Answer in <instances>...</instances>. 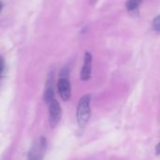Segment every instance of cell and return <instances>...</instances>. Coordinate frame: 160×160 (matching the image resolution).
<instances>
[{
    "mask_svg": "<svg viewBox=\"0 0 160 160\" xmlns=\"http://www.w3.org/2000/svg\"><path fill=\"white\" fill-rule=\"evenodd\" d=\"M92 63H93V57L92 54L89 52H86L84 54V62L83 66L81 70V80L82 81H88L91 77L92 73Z\"/></svg>",
    "mask_w": 160,
    "mask_h": 160,
    "instance_id": "5",
    "label": "cell"
},
{
    "mask_svg": "<svg viewBox=\"0 0 160 160\" xmlns=\"http://www.w3.org/2000/svg\"><path fill=\"white\" fill-rule=\"evenodd\" d=\"M153 28L155 31L160 32V14L157 16L153 21Z\"/></svg>",
    "mask_w": 160,
    "mask_h": 160,
    "instance_id": "8",
    "label": "cell"
},
{
    "mask_svg": "<svg viewBox=\"0 0 160 160\" xmlns=\"http://www.w3.org/2000/svg\"><path fill=\"white\" fill-rule=\"evenodd\" d=\"M142 1V0H128L126 3L127 10L132 15H137L139 13V7Z\"/></svg>",
    "mask_w": 160,
    "mask_h": 160,
    "instance_id": "7",
    "label": "cell"
},
{
    "mask_svg": "<svg viewBox=\"0 0 160 160\" xmlns=\"http://www.w3.org/2000/svg\"><path fill=\"white\" fill-rule=\"evenodd\" d=\"M58 93L61 98L64 101H68L71 97V85L68 80V68H64L61 71L60 79L57 83Z\"/></svg>",
    "mask_w": 160,
    "mask_h": 160,
    "instance_id": "2",
    "label": "cell"
},
{
    "mask_svg": "<svg viewBox=\"0 0 160 160\" xmlns=\"http://www.w3.org/2000/svg\"><path fill=\"white\" fill-rule=\"evenodd\" d=\"M53 85H54V74H53V72H51L47 78L46 85H45V91H44V100L48 104L52 100L54 99L53 98V97H54Z\"/></svg>",
    "mask_w": 160,
    "mask_h": 160,
    "instance_id": "6",
    "label": "cell"
},
{
    "mask_svg": "<svg viewBox=\"0 0 160 160\" xmlns=\"http://www.w3.org/2000/svg\"><path fill=\"white\" fill-rule=\"evenodd\" d=\"M97 1H98V0H90V2H91L92 4H95V3H96Z\"/></svg>",
    "mask_w": 160,
    "mask_h": 160,
    "instance_id": "11",
    "label": "cell"
},
{
    "mask_svg": "<svg viewBox=\"0 0 160 160\" xmlns=\"http://www.w3.org/2000/svg\"><path fill=\"white\" fill-rule=\"evenodd\" d=\"M1 63H2V66H1V76L3 77V76H4V73H5V69H6V66H5V60H4L3 56L1 57Z\"/></svg>",
    "mask_w": 160,
    "mask_h": 160,
    "instance_id": "9",
    "label": "cell"
},
{
    "mask_svg": "<svg viewBox=\"0 0 160 160\" xmlns=\"http://www.w3.org/2000/svg\"><path fill=\"white\" fill-rule=\"evenodd\" d=\"M62 114L61 107L57 100L53 99L49 103V122L51 128H55L60 121Z\"/></svg>",
    "mask_w": 160,
    "mask_h": 160,
    "instance_id": "4",
    "label": "cell"
},
{
    "mask_svg": "<svg viewBox=\"0 0 160 160\" xmlns=\"http://www.w3.org/2000/svg\"><path fill=\"white\" fill-rule=\"evenodd\" d=\"M156 153L158 155H160V142L157 145V147H156Z\"/></svg>",
    "mask_w": 160,
    "mask_h": 160,
    "instance_id": "10",
    "label": "cell"
},
{
    "mask_svg": "<svg viewBox=\"0 0 160 160\" xmlns=\"http://www.w3.org/2000/svg\"><path fill=\"white\" fill-rule=\"evenodd\" d=\"M91 97L89 95H85L81 98L77 107V121L80 128H83L88 122L91 114L90 109Z\"/></svg>",
    "mask_w": 160,
    "mask_h": 160,
    "instance_id": "1",
    "label": "cell"
},
{
    "mask_svg": "<svg viewBox=\"0 0 160 160\" xmlns=\"http://www.w3.org/2000/svg\"><path fill=\"white\" fill-rule=\"evenodd\" d=\"M47 146V141L46 138L40 137L38 139L35 143L32 145L31 150L29 151L28 154V159L27 160H42L43 159V155L46 150Z\"/></svg>",
    "mask_w": 160,
    "mask_h": 160,
    "instance_id": "3",
    "label": "cell"
}]
</instances>
